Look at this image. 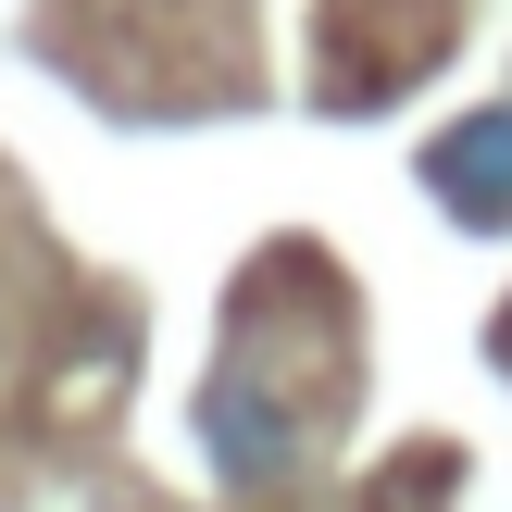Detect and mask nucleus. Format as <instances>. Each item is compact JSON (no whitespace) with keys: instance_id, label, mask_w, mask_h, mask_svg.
I'll use <instances>...</instances> for the list:
<instances>
[{"instance_id":"nucleus-1","label":"nucleus","mask_w":512,"mask_h":512,"mask_svg":"<svg viewBox=\"0 0 512 512\" xmlns=\"http://www.w3.org/2000/svg\"><path fill=\"white\" fill-rule=\"evenodd\" d=\"M425 188H438L450 213H512V100L500 113H463L438 150H425Z\"/></svg>"},{"instance_id":"nucleus-2","label":"nucleus","mask_w":512,"mask_h":512,"mask_svg":"<svg viewBox=\"0 0 512 512\" xmlns=\"http://www.w3.org/2000/svg\"><path fill=\"white\" fill-rule=\"evenodd\" d=\"M288 413H275L263 388H238V375H225L213 388V463H225V488H275V475H288Z\"/></svg>"},{"instance_id":"nucleus-3","label":"nucleus","mask_w":512,"mask_h":512,"mask_svg":"<svg viewBox=\"0 0 512 512\" xmlns=\"http://www.w3.org/2000/svg\"><path fill=\"white\" fill-rule=\"evenodd\" d=\"M500 363H512V313H500Z\"/></svg>"}]
</instances>
